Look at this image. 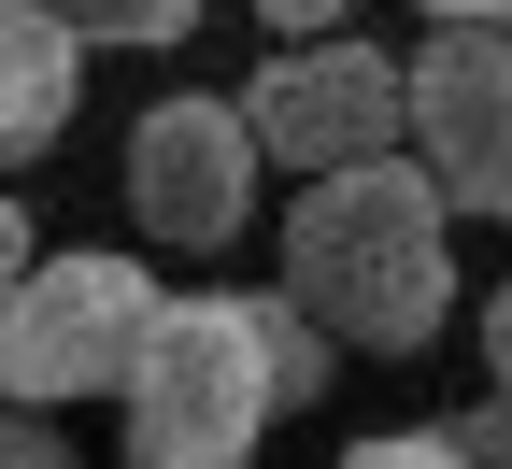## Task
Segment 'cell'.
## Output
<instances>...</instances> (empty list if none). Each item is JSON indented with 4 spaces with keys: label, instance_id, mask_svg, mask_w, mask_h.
Segmentation results:
<instances>
[{
    "label": "cell",
    "instance_id": "cell-1",
    "mask_svg": "<svg viewBox=\"0 0 512 469\" xmlns=\"http://www.w3.org/2000/svg\"><path fill=\"white\" fill-rule=\"evenodd\" d=\"M342 370V342L285 285H214L171 299L157 356L128 370V469H256L271 413H313Z\"/></svg>",
    "mask_w": 512,
    "mask_h": 469
},
{
    "label": "cell",
    "instance_id": "cell-2",
    "mask_svg": "<svg viewBox=\"0 0 512 469\" xmlns=\"http://www.w3.org/2000/svg\"><path fill=\"white\" fill-rule=\"evenodd\" d=\"M285 299L328 327L342 356H413L441 313H456V214L413 157H370L299 185L285 214Z\"/></svg>",
    "mask_w": 512,
    "mask_h": 469
},
{
    "label": "cell",
    "instance_id": "cell-3",
    "mask_svg": "<svg viewBox=\"0 0 512 469\" xmlns=\"http://www.w3.org/2000/svg\"><path fill=\"white\" fill-rule=\"evenodd\" d=\"M171 285L143 256H29V285L0 299V398L15 413H72V398H128L157 356Z\"/></svg>",
    "mask_w": 512,
    "mask_h": 469
},
{
    "label": "cell",
    "instance_id": "cell-4",
    "mask_svg": "<svg viewBox=\"0 0 512 469\" xmlns=\"http://www.w3.org/2000/svg\"><path fill=\"white\" fill-rule=\"evenodd\" d=\"M242 128H256V157L328 185V171H370V157L413 143V72L384 43H342V29L328 43H271L256 86H242Z\"/></svg>",
    "mask_w": 512,
    "mask_h": 469
},
{
    "label": "cell",
    "instance_id": "cell-5",
    "mask_svg": "<svg viewBox=\"0 0 512 469\" xmlns=\"http://www.w3.org/2000/svg\"><path fill=\"white\" fill-rule=\"evenodd\" d=\"M256 128H242V100H214V86H171V100H143V128H128V214H143V242H171V256H228L242 242V214H256Z\"/></svg>",
    "mask_w": 512,
    "mask_h": 469
},
{
    "label": "cell",
    "instance_id": "cell-6",
    "mask_svg": "<svg viewBox=\"0 0 512 469\" xmlns=\"http://www.w3.org/2000/svg\"><path fill=\"white\" fill-rule=\"evenodd\" d=\"M413 171L441 185V214H512V43L498 29H427L413 57Z\"/></svg>",
    "mask_w": 512,
    "mask_h": 469
},
{
    "label": "cell",
    "instance_id": "cell-7",
    "mask_svg": "<svg viewBox=\"0 0 512 469\" xmlns=\"http://www.w3.org/2000/svg\"><path fill=\"white\" fill-rule=\"evenodd\" d=\"M72 100H86V43H72V15H57V0H0V171L43 157L57 128H72Z\"/></svg>",
    "mask_w": 512,
    "mask_h": 469
},
{
    "label": "cell",
    "instance_id": "cell-8",
    "mask_svg": "<svg viewBox=\"0 0 512 469\" xmlns=\"http://www.w3.org/2000/svg\"><path fill=\"white\" fill-rule=\"evenodd\" d=\"M57 15H72V43L100 57V43H185L200 0H57Z\"/></svg>",
    "mask_w": 512,
    "mask_h": 469
},
{
    "label": "cell",
    "instance_id": "cell-9",
    "mask_svg": "<svg viewBox=\"0 0 512 469\" xmlns=\"http://www.w3.org/2000/svg\"><path fill=\"white\" fill-rule=\"evenodd\" d=\"M0 469H72V441H57V413H15V398H0Z\"/></svg>",
    "mask_w": 512,
    "mask_h": 469
},
{
    "label": "cell",
    "instance_id": "cell-10",
    "mask_svg": "<svg viewBox=\"0 0 512 469\" xmlns=\"http://www.w3.org/2000/svg\"><path fill=\"white\" fill-rule=\"evenodd\" d=\"M342 469H456V441H441V427H384V441H356Z\"/></svg>",
    "mask_w": 512,
    "mask_h": 469
},
{
    "label": "cell",
    "instance_id": "cell-11",
    "mask_svg": "<svg viewBox=\"0 0 512 469\" xmlns=\"http://www.w3.org/2000/svg\"><path fill=\"white\" fill-rule=\"evenodd\" d=\"M441 441H456V469H512V398H484V413H456Z\"/></svg>",
    "mask_w": 512,
    "mask_h": 469
},
{
    "label": "cell",
    "instance_id": "cell-12",
    "mask_svg": "<svg viewBox=\"0 0 512 469\" xmlns=\"http://www.w3.org/2000/svg\"><path fill=\"white\" fill-rule=\"evenodd\" d=\"M29 256H43V228H29V199H15V185H0V299H15V285H29Z\"/></svg>",
    "mask_w": 512,
    "mask_h": 469
},
{
    "label": "cell",
    "instance_id": "cell-13",
    "mask_svg": "<svg viewBox=\"0 0 512 469\" xmlns=\"http://www.w3.org/2000/svg\"><path fill=\"white\" fill-rule=\"evenodd\" d=\"M256 15H271V43H328V29H342V0H256Z\"/></svg>",
    "mask_w": 512,
    "mask_h": 469
},
{
    "label": "cell",
    "instance_id": "cell-14",
    "mask_svg": "<svg viewBox=\"0 0 512 469\" xmlns=\"http://www.w3.org/2000/svg\"><path fill=\"white\" fill-rule=\"evenodd\" d=\"M484 370H498V398H512V285L484 299Z\"/></svg>",
    "mask_w": 512,
    "mask_h": 469
},
{
    "label": "cell",
    "instance_id": "cell-15",
    "mask_svg": "<svg viewBox=\"0 0 512 469\" xmlns=\"http://www.w3.org/2000/svg\"><path fill=\"white\" fill-rule=\"evenodd\" d=\"M427 15H441V29H498V43H512V0H427Z\"/></svg>",
    "mask_w": 512,
    "mask_h": 469
}]
</instances>
